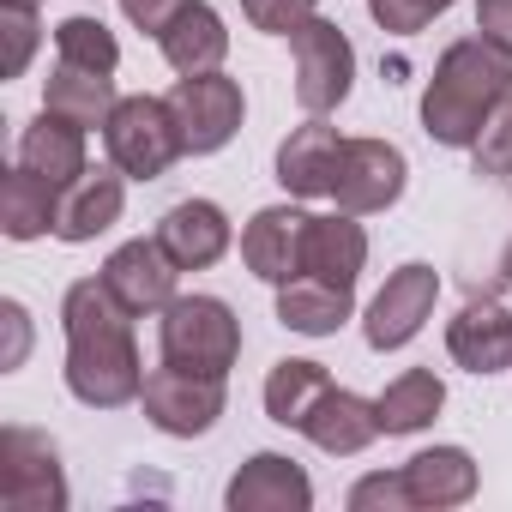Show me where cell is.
<instances>
[{
    "label": "cell",
    "instance_id": "cell-24",
    "mask_svg": "<svg viewBox=\"0 0 512 512\" xmlns=\"http://www.w3.org/2000/svg\"><path fill=\"white\" fill-rule=\"evenodd\" d=\"M115 73H91V67H73V61H55V73L43 79V109L79 121L85 133L91 127H109L115 115Z\"/></svg>",
    "mask_w": 512,
    "mask_h": 512
},
{
    "label": "cell",
    "instance_id": "cell-1",
    "mask_svg": "<svg viewBox=\"0 0 512 512\" xmlns=\"http://www.w3.org/2000/svg\"><path fill=\"white\" fill-rule=\"evenodd\" d=\"M133 320L115 290L97 278H79L61 296V332H67V392L91 410H121L145 392V362L133 344Z\"/></svg>",
    "mask_w": 512,
    "mask_h": 512
},
{
    "label": "cell",
    "instance_id": "cell-13",
    "mask_svg": "<svg viewBox=\"0 0 512 512\" xmlns=\"http://www.w3.org/2000/svg\"><path fill=\"white\" fill-rule=\"evenodd\" d=\"M223 506L229 512H308L314 506V482L296 458L284 452H253L229 488H223Z\"/></svg>",
    "mask_w": 512,
    "mask_h": 512
},
{
    "label": "cell",
    "instance_id": "cell-35",
    "mask_svg": "<svg viewBox=\"0 0 512 512\" xmlns=\"http://www.w3.org/2000/svg\"><path fill=\"white\" fill-rule=\"evenodd\" d=\"M0 320H7V356H0V368H25V356H31V314H25V302H0Z\"/></svg>",
    "mask_w": 512,
    "mask_h": 512
},
{
    "label": "cell",
    "instance_id": "cell-28",
    "mask_svg": "<svg viewBox=\"0 0 512 512\" xmlns=\"http://www.w3.org/2000/svg\"><path fill=\"white\" fill-rule=\"evenodd\" d=\"M55 55L73 61V67H91V73H115V67H121L115 31H109L103 19H85V13H73V19L55 25Z\"/></svg>",
    "mask_w": 512,
    "mask_h": 512
},
{
    "label": "cell",
    "instance_id": "cell-6",
    "mask_svg": "<svg viewBox=\"0 0 512 512\" xmlns=\"http://www.w3.org/2000/svg\"><path fill=\"white\" fill-rule=\"evenodd\" d=\"M290 55H296V103L308 115H332L350 97V85H356V49H350L344 25L308 19L290 37Z\"/></svg>",
    "mask_w": 512,
    "mask_h": 512
},
{
    "label": "cell",
    "instance_id": "cell-10",
    "mask_svg": "<svg viewBox=\"0 0 512 512\" xmlns=\"http://www.w3.org/2000/svg\"><path fill=\"white\" fill-rule=\"evenodd\" d=\"M434 302H440V272L422 266V260L398 266V272L386 278V290L368 302V320H362L368 350H380V356H386V350H404V344L428 326Z\"/></svg>",
    "mask_w": 512,
    "mask_h": 512
},
{
    "label": "cell",
    "instance_id": "cell-22",
    "mask_svg": "<svg viewBox=\"0 0 512 512\" xmlns=\"http://www.w3.org/2000/svg\"><path fill=\"white\" fill-rule=\"evenodd\" d=\"M362 266H368V229H362L350 211L308 217V253H302V272H314V278H332V284H350V290H356Z\"/></svg>",
    "mask_w": 512,
    "mask_h": 512
},
{
    "label": "cell",
    "instance_id": "cell-15",
    "mask_svg": "<svg viewBox=\"0 0 512 512\" xmlns=\"http://www.w3.org/2000/svg\"><path fill=\"white\" fill-rule=\"evenodd\" d=\"M338 163H344V133L326 127V115H314L278 145V181L296 199H326L338 187Z\"/></svg>",
    "mask_w": 512,
    "mask_h": 512
},
{
    "label": "cell",
    "instance_id": "cell-21",
    "mask_svg": "<svg viewBox=\"0 0 512 512\" xmlns=\"http://www.w3.org/2000/svg\"><path fill=\"white\" fill-rule=\"evenodd\" d=\"M19 163H25L31 175H43V181L67 187L73 175L91 169V163H85V127L67 121V115H55V109H43V115L19 133Z\"/></svg>",
    "mask_w": 512,
    "mask_h": 512
},
{
    "label": "cell",
    "instance_id": "cell-25",
    "mask_svg": "<svg viewBox=\"0 0 512 512\" xmlns=\"http://www.w3.org/2000/svg\"><path fill=\"white\" fill-rule=\"evenodd\" d=\"M332 392V374L320 368V362H308V356H284L272 374H266V416L278 422V428H296L302 434V422L314 416V404Z\"/></svg>",
    "mask_w": 512,
    "mask_h": 512
},
{
    "label": "cell",
    "instance_id": "cell-36",
    "mask_svg": "<svg viewBox=\"0 0 512 512\" xmlns=\"http://www.w3.org/2000/svg\"><path fill=\"white\" fill-rule=\"evenodd\" d=\"M476 37L512 55V0H476Z\"/></svg>",
    "mask_w": 512,
    "mask_h": 512
},
{
    "label": "cell",
    "instance_id": "cell-2",
    "mask_svg": "<svg viewBox=\"0 0 512 512\" xmlns=\"http://www.w3.org/2000/svg\"><path fill=\"white\" fill-rule=\"evenodd\" d=\"M512 97V55L494 49L488 37H458L422 91V133L446 151H470L488 115Z\"/></svg>",
    "mask_w": 512,
    "mask_h": 512
},
{
    "label": "cell",
    "instance_id": "cell-29",
    "mask_svg": "<svg viewBox=\"0 0 512 512\" xmlns=\"http://www.w3.org/2000/svg\"><path fill=\"white\" fill-rule=\"evenodd\" d=\"M0 37H7V49H0V73L7 79H25L37 43H43V25H37V7H25V0H7L0 7Z\"/></svg>",
    "mask_w": 512,
    "mask_h": 512
},
{
    "label": "cell",
    "instance_id": "cell-38",
    "mask_svg": "<svg viewBox=\"0 0 512 512\" xmlns=\"http://www.w3.org/2000/svg\"><path fill=\"white\" fill-rule=\"evenodd\" d=\"M25 7H37V0H25Z\"/></svg>",
    "mask_w": 512,
    "mask_h": 512
},
{
    "label": "cell",
    "instance_id": "cell-37",
    "mask_svg": "<svg viewBox=\"0 0 512 512\" xmlns=\"http://www.w3.org/2000/svg\"><path fill=\"white\" fill-rule=\"evenodd\" d=\"M500 278L512 284V241H506V253H500Z\"/></svg>",
    "mask_w": 512,
    "mask_h": 512
},
{
    "label": "cell",
    "instance_id": "cell-20",
    "mask_svg": "<svg viewBox=\"0 0 512 512\" xmlns=\"http://www.w3.org/2000/svg\"><path fill=\"white\" fill-rule=\"evenodd\" d=\"M404 482H410L416 512H446V506L476 500V458L464 446H428L404 464Z\"/></svg>",
    "mask_w": 512,
    "mask_h": 512
},
{
    "label": "cell",
    "instance_id": "cell-17",
    "mask_svg": "<svg viewBox=\"0 0 512 512\" xmlns=\"http://www.w3.org/2000/svg\"><path fill=\"white\" fill-rule=\"evenodd\" d=\"M157 241L181 272H205L229 253V217L211 199H181L157 217Z\"/></svg>",
    "mask_w": 512,
    "mask_h": 512
},
{
    "label": "cell",
    "instance_id": "cell-8",
    "mask_svg": "<svg viewBox=\"0 0 512 512\" xmlns=\"http://www.w3.org/2000/svg\"><path fill=\"white\" fill-rule=\"evenodd\" d=\"M169 109H175V121H181V145H187V157H211V151H223V145L241 133V115H247L241 85H235L223 67H217V73L175 79Z\"/></svg>",
    "mask_w": 512,
    "mask_h": 512
},
{
    "label": "cell",
    "instance_id": "cell-16",
    "mask_svg": "<svg viewBox=\"0 0 512 512\" xmlns=\"http://www.w3.org/2000/svg\"><path fill=\"white\" fill-rule=\"evenodd\" d=\"M446 356L482 380L512 368V308L506 302H464L458 320L446 326Z\"/></svg>",
    "mask_w": 512,
    "mask_h": 512
},
{
    "label": "cell",
    "instance_id": "cell-27",
    "mask_svg": "<svg viewBox=\"0 0 512 512\" xmlns=\"http://www.w3.org/2000/svg\"><path fill=\"white\" fill-rule=\"evenodd\" d=\"M374 404H380V434H422L446 410V386L434 368H404Z\"/></svg>",
    "mask_w": 512,
    "mask_h": 512
},
{
    "label": "cell",
    "instance_id": "cell-33",
    "mask_svg": "<svg viewBox=\"0 0 512 512\" xmlns=\"http://www.w3.org/2000/svg\"><path fill=\"white\" fill-rule=\"evenodd\" d=\"M350 512H416L404 470H374L350 488Z\"/></svg>",
    "mask_w": 512,
    "mask_h": 512
},
{
    "label": "cell",
    "instance_id": "cell-5",
    "mask_svg": "<svg viewBox=\"0 0 512 512\" xmlns=\"http://www.w3.org/2000/svg\"><path fill=\"white\" fill-rule=\"evenodd\" d=\"M139 404H145V422H151L157 434L199 440V434L217 428L229 392H223V374H199V368H175V362H163V368L145 374Z\"/></svg>",
    "mask_w": 512,
    "mask_h": 512
},
{
    "label": "cell",
    "instance_id": "cell-23",
    "mask_svg": "<svg viewBox=\"0 0 512 512\" xmlns=\"http://www.w3.org/2000/svg\"><path fill=\"white\" fill-rule=\"evenodd\" d=\"M157 49H163V61H169L181 79H193V73H217V67H223V55H229V31H223L217 7L193 0V7L157 37Z\"/></svg>",
    "mask_w": 512,
    "mask_h": 512
},
{
    "label": "cell",
    "instance_id": "cell-3",
    "mask_svg": "<svg viewBox=\"0 0 512 512\" xmlns=\"http://www.w3.org/2000/svg\"><path fill=\"white\" fill-rule=\"evenodd\" d=\"M157 350L175 368L229 374L241 356V320L223 296H175L157 320Z\"/></svg>",
    "mask_w": 512,
    "mask_h": 512
},
{
    "label": "cell",
    "instance_id": "cell-9",
    "mask_svg": "<svg viewBox=\"0 0 512 512\" xmlns=\"http://www.w3.org/2000/svg\"><path fill=\"white\" fill-rule=\"evenodd\" d=\"M404 181H410V163L392 139H344V163H338V211L350 217H374V211H392L404 199Z\"/></svg>",
    "mask_w": 512,
    "mask_h": 512
},
{
    "label": "cell",
    "instance_id": "cell-12",
    "mask_svg": "<svg viewBox=\"0 0 512 512\" xmlns=\"http://www.w3.org/2000/svg\"><path fill=\"white\" fill-rule=\"evenodd\" d=\"M302 253H308V211H296V205H266L241 229V266L260 284L302 278Z\"/></svg>",
    "mask_w": 512,
    "mask_h": 512
},
{
    "label": "cell",
    "instance_id": "cell-11",
    "mask_svg": "<svg viewBox=\"0 0 512 512\" xmlns=\"http://www.w3.org/2000/svg\"><path fill=\"white\" fill-rule=\"evenodd\" d=\"M175 278H181V266L163 253V241L151 235H139V241H127V247H115L109 260H103V284L115 290V302L127 308V314H163L169 302H175Z\"/></svg>",
    "mask_w": 512,
    "mask_h": 512
},
{
    "label": "cell",
    "instance_id": "cell-18",
    "mask_svg": "<svg viewBox=\"0 0 512 512\" xmlns=\"http://www.w3.org/2000/svg\"><path fill=\"white\" fill-rule=\"evenodd\" d=\"M302 434H308L326 458H356V452H368V446L380 440V404L362 398V392H350V386H332V392L314 404V416L302 422Z\"/></svg>",
    "mask_w": 512,
    "mask_h": 512
},
{
    "label": "cell",
    "instance_id": "cell-34",
    "mask_svg": "<svg viewBox=\"0 0 512 512\" xmlns=\"http://www.w3.org/2000/svg\"><path fill=\"white\" fill-rule=\"evenodd\" d=\"M187 7H193V0H121V13H127L145 37H163V31H169Z\"/></svg>",
    "mask_w": 512,
    "mask_h": 512
},
{
    "label": "cell",
    "instance_id": "cell-4",
    "mask_svg": "<svg viewBox=\"0 0 512 512\" xmlns=\"http://www.w3.org/2000/svg\"><path fill=\"white\" fill-rule=\"evenodd\" d=\"M103 151L127 181H157L175 169V157H187L181 145V121L169 109V97H121L109 127H103Z\"/></svg>",
    "mask_w": 512,
    "mask_h": 512
},
{
    "label": "cell",
    "instance_id": "cell-32",
    "mask_svg": "<svg viewBox=\"0 0 512 512\" xmlns=\"http://www.w3.org/2000/svg\"><path fill=\"white\" fill-rule=\"evenodd\" d=\"M470 157H476V175H506L512 181V97L488 115V127L476 133Z\"/></svg>",
    "mask_w": 512,
    "mask_h": 512
},
{
    "label": "cell",
    "instance_id": "cell-7",
    "mask_svg": "<svg viewBox=\"0 0 512 512\" xmlns=\"http://www.w3.org/2000/svg\"><path fill=\"white\" fill-rule=\"evenodd\" d=\"M0 500L13 512H67V470L49 434L37 428L0 434Z\"/></svg>",
    "mask_w": 512,
    "mask_h": 512
},
{
    "label": "cell",
    "instance_id": "cell-14",
    "mask_svg": "<svg viewBox=\"0 0 512 512\" xmlns=\"http://www.w3.org/2000/svg\"><path fill=\"white\" fill-rule=\"evenodd\" d=\"M121 205H127V175L115 163L73 175L55 199V241H67V247L97 241L109 223H121Z\"/></svg>",
    "mask_w": 512,
    "mask_h": 512
},
{
    "label": "cell",
    "instance_id": "cell-31",
    "mask_svg": "<svg viewBox=\"0 0 512 512\" xmlns=\"http://www.w3.org/2000/svg\"><path fill=\"white\" fill-rule=\"evenodd\" d=\"M452 7H458V0H368L374 25L392 31V37H416V31H428L440 13H452Z\"/></svg>",
    "mask_w": 512,
    "mask_h": 512
},
{
    "label": "cell",
    "instance_id": "cell-26",
    "mask_svg": "<svg viewBox=\"0 0 512 512\" xmlns=\"http://www.w3.org/2000/svg\"><path fill=\"white\" fill-rule=\"evenodd\" d=\"M55 199H61V187L19 163L7 181H0V229H7V241L55 235Z\"/></svg>",
    "mask_w": 512,
    "mask_h": 512
},
{
    "label": "cell",
    "instance_id": "cell-19",
    "mask_svg": "<svg viewBox=\"0 0 512 512\" xmlns=\"http://www.w3.org/2000/svg\"><path fill=\"white\" fill-rule=\"evenodd\" d=\"M350 314H356V290L350 284H332V278H314V272L278 284V320L290 332H302V338H332Z\"/></svg>",
    "mask_w": 512,
    "mask_h": 512
},
{
    "label": "cell",
    "instance_id": "cell-30",
    "mask_svg": "<svg viewBox=\"0 0 512 512\" xmlns=\"http://www.w3.org/2000/svg\"><path fill=\"white\" fill-rule=\"evenodd\" d=\"M241 19L266 37H296L308 19H320V0H241Z\"/></svg>",
    "mask_w": 512,
    "mask_h": 512
}]
</instances>
